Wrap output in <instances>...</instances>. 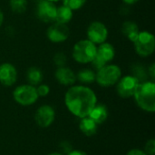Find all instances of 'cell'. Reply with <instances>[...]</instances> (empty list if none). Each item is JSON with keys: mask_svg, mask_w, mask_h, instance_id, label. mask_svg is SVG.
I'll list each match as a JSON object with an SVG mask.
<instances>
[{"mask_svg": "<svg viewBox=\"0 0 155 155\" xmlns=\"http://www.w3.org/2000/svg\"><path fill=\"white\" fill-rule=\"evenodd\" d=\"M64 104L69 112L79 117H87L97 104L95 93L85 85H72L64 95Z\"/></svg>", "mask_w": 155, "mask_h": 155, "instance_id": "obj_1", "label": "cell"}, {"mask_svg": "<svg viewBox=\"0 0 155 155\" xmlns=\"http://www.w3.org/2000/svg\"><path fill=\"white\" fill-rule=\"evenodd\" d=\"M134 97L137 105L145 112H155V84L153 81L139 83Z\"/></svg>", "mask_w": 155, "mask_h": 155, "instance_id": "obj_2", "label": "cell"}, {"mask_svg": "<svg viewBox=\"0 0 155 155\" xmlns=\"http://www.w3.org/2000/svg\"><path fill=\"white\" fill-rule=\"evenodd\" d=\"M97 45L90 40L82 39L76 42L72 49V57L78 64H91L96 55Z\"/></svg>", "mask_w": 155, "mask_h": 155, "instance_id": "obj_3", "label": "cell"}, {"mask_svg": "<svg viewBox=\"0 0 155 155\" xmlns=\"http://www.w3.org/2000/svg\"><path fill=\"white\" fill-rule=\"evenodd\" d=\"M122 77V69L114 64H107L95 74V82L102 87H110L117 84Z\"/></svg>", "mask_w": 155, "mask_h": 155, "instance_id": "obj_4", "label": "cell"}, {"mask_svg": "<svg viewBox=\"0 0 155 155\" xmlns=\"http://www.w3.org/2000/svg\"><path fill=\"white\" fill-rule=\"evenodd\" d=\"M135 53L141 57H148L155 50V37L149 31H140L136 40L133 43Z\"/></svg>", "mask_w": 155, "mask_h": 155, "instance_id": "obj_5", "label": "cell"}, {"mask_svg": "<svg viewBox=\"0 0 155 155\" xmlns=\"http://www.w3.org/2000/svg\"><path fill=\"white\" fill-rule=\"evenodd\" d=\"M38 97L35 86L31 84L19 85L13 92V98L15 103L23 106L34 104L37 101Z\"/></svg>", "mask_w": 155, "mask_h": 155, "instance_id": "obj_6", "label": "cell"}, {"mask_svg": "<svg viewBox=\"0 0 155 155\" xmlns=\"http://www.w3.org/2000/svg\"><path fill=\"white\" fill-rule=\"evenodd\" d=\"M109 31L107 26L101 21H93L87 27L86 36L94 45H98L107 41Z\"/></svg>", "mask_w": 155, "mask_h": 155, "instance_id": "obj_7", "label": "cell"}, {"mask_svg": "<svg viewBox=\"0 0 155 155\" xmlns=\"http://www.w3.org/2000/svg\"><path fill=\"white\" fill-rule=\"evenodd\" d=\"M57 6L55 3L48 0H41L36 4L35 15L36 17L45 24H52L55 21Z\"/></svg>", "mask_w": 155, "mask_h": 155, "instance_id": "obj_8", "label": "cell"}, {"mask_svg": "<svg viewBox=\"0 0 155 155\" xmlns=\"http://www.w3.org/2000/svg\"><path fill=\"white\" fill-rule=\"evenodd\" d=\"M70 35V29L67 25L58 22H53L50 24L46 30L47 39L54 44H60L65 42Z\"/></svg>", "mask_w": 155, "mask_h": 155, "instance_id": "obj_9", "label": "cell"}, {"mask_svg": "<svg viewBox=\"0 0 155 155\" xmlns=\"http://www.w3.org/2000/svg\"><path fill=\"white\" fill-rule=\"evenodd\" d=\"M139 84V81L132 74L121 77L116 84L117 94L124 99L133 97Z\"/></svg>", "mask_w": 155, "mask_h": 155, "instance_id": "obj_10", "label": "cell"}, {"mask_svg": "<svg viewBox=\"0 0 155 155\" xmlns=\"http://www.w3.org/2000/svg\"><path fill=\"white\" fill-rule=\"evenodd\" d=\"M55 112L54 108L48 104H44L40 106L35 114V121L36 124L41 128L49 127L54 121Z\"/></svg>", "mask_w": 155, "mask_h": 155, "instance_id": "obj_11", "label": "cell"}, {"mask_svg": "<svg viewBox=\"0 0 155 155\" xmlns=\"http://www.w3.org/2000/svg\"><path fill=\"white\" fill-rule=\"evenodd\" d=\"M17 80V70L11 63H3L0 64V84L9 87L14 85Z\"/></svg>", "mask_w": 155, "mask_h": 155, "instance_id": "obj_12", "label": "cell"}, {"mask_svg": "<svg viewBox=\"0 0 155 155\" xmlns=\"http://www.w3.org/2000/svg\"><path fill=\"white\" fill-rule=\"evenodd\" d=\"M54 77L60 84L64 86H72L77 81L75 73L68 66L57 67L54 72Z\"/></svg>", "mask_w": 155, "mask_h": 155, "instance_id": "obj_13", "label": "cell"}, {"mask_svg": "<svg viewBox=\"0 0 155 155\" xmlns=\"http://www.w3.org/2000/svg\"><path fill=\"white\" fill-rule=\"evenodd\" d=\"M95 57H97L98 59H100L102 62H104L106 64H110L115 57L114 46L107 41L98 45Z\"/></svg>", "mask_w": 155, "mask_h": 155, "instance_id": "obj_14", "label": "cell"}, {"mask_svg": "<svg viewBox=\"0 0 155 155\" xmlns=\"http://www.w3.org/2000/svg\"><path fill=\"white\" fill-rule=\"evenodd\" d=\"M140 31L141 30H140L138 25L134 21H132V20L124 21L121 26L122 34L132 43H134L136 40Z\"/></svg>", "mask_w": 155, "mask_h": 155, "instance_id": "obj_15", "label": "cell"}, {"mask_svg": "<svg viewBox=\"0 0 155 155\" xmlns=\"http://www.w3.org/2000/svg\"><path fill=\"white\" fill-rule=\"evenodd\" d=\"M88 117L91 118L96 124H101L106 121L108 117V110L104 104H96L90 112Z\"/></svg>", "mask_w": 155, "mask_h": 155, "instance_id": "obj_16", "label": "cell"}, {"mask_svg": "<svg viewBox=\"0 0 155 155\" xmlns=\"http://www.w3.org/2000/svg\"><path fill=\"white\" fill-rule=\"evenodd\" d=\"M25 76L28 84H31L33 86L39 85L44 79V74L42 70L37 66H30L26 71Z\"/></svg>", "mask_w": 155, "mask_h": 155, "instance_id": "obj_17", "label": "cell"}, {"mask_svg": "<svg viewBox=\"0 0 155 155\" xmlns=\"http://www.w3.org/2000/svg\"><path fill=\"white\" fill-rule=\"evenodd\" d=\"M73 16H74V11L71 10L69 7L62 5L60 6H57L54 22L68 25L73 19Z\"/></svg>", "mask_w": 155, "mask_h": 155, "instance_id": "obj_18", "label": "cell"}, {"mask_svg": "<svg viewBox=\"0 0 155 155\" xmlns=\"http://www.w3.org/2000/svg\"><path fill=\"white\" fill-rule=\"evenodd\" d=\"M79 124V129L80 131L86 136H93L97 132V124L88 116L81 118Z\"/></svg>", "mask_w": 155, "mask_h": 155, "instance_id": "obj_19", "label": "cell"}, {"mask_svg": "<svg viewBox=\"0 0 155 155\" xmlns=\"http://www.w3.org/2000/svg\"><path fill=\"white\" fill-rule=\"evenodd\" d=\"M95 74L96 72L93 69L84 68L76 74V80H78L81 84H93L94 82H95Z\"/></svg>", "mask_w": 155, "mask_h": 155, "instance_id": "obj_20", "label": "cell"}, {"mask_svg": "<svg viewBox=\"0 0 155 155\" xmlns=\"http://www.w3.org/2000/svg\"><path fill=\"white\" fill-rule=\"evenodd\" d=\"M132 75L134 76L139 81V83L149 81L147 68H145L141 64H134L132 65Z\"/></svg>", "mask_w": 155, "mask_h": 155, "instance_id": "obj_21", "label": "cell"}, {"mask_svg": "<svg viewBox=\"0 0 155 155\" xmlns=\"http://www.w3.org/2000/svg\"><path fill=\"white\" fill-rule=\"evenodd\" d=\"M9 7L15 14L21 15L25 13L28 7L27 0H9Z\"/></svg>", "mask_w": 155, "mask_h": 155, "instance_id": "obj_22", "label": "cell"}, {"mask_svg": "<svg viewBox=\"0 0 155 155\" xmlns=\"http://www.w3.org/2000/svg\"><path fill=\"white\" fill-rule=\"evenodd\" d=\"M53 62L54 64L56 65V67H63V66H66L68 59L66 54L64 52H57L54 54L53 56Z\"/></svg>", "mask_w": 155, "mask_h": 155, "instance_id": "obj_23", "label": "cell"}, {"mask_svg": "<svg viewBox=\"0 0 155 155\" xmlns=\"http://www.w3.org/2000/svg\"><path fill=\"white\" fill-rule=\"evenodd\" d=\"M63 5L69 7L73 11L80 10L86 3L87 0H62Z\"/></svg>", "mask_w": 155, "mask_h": 155, "instance_id": "obj_24", "label": "cell"}, {"mask_svg": "<svg viewBox=\"0 0 155 155\" xmlns=\"http://www.w3.org/2000/svg\"><path fill=\"white\" fill-rule=\"evenodd\" d=\"M36 88V92H37V94L38 96L40 97H45L49 94L50 93V87L47 85V84H40L39 85H37Z\"/></svg>", "mask_w": 155, "mask_h": 155, "instance_id": "obj_25", "label": "cell"}, {"mask_svg": "<svg viewBox=\"0 0 155 155\" xmlns=\"http://www.w3.org/2000/svg\"><path fill=\"white\" fill-rule=\"evenodd\" d=\"M144 153L147 155H154L155 154V140L151 139L147 141L144 146Z\"/></svg>", "mask_w": 155, "mask_h": 155, "instance_id": "obj_26", "label": "cell"}, {"mask_svg": "<svg viewBox=\"0 0 155 155\" xmlns=\"http://www.w3.org/2000/svg\"><path fill=\"white\" fill-rule=\"evenodd\" d=\"M147 73H148V76L151 79V81L154 82L155 79V64L153 63L151 65H149L147 67Z\"/></svg>", "mask_w": 155, "mask_h": 155, "instance_id": "obj_27", "label": "cell"}, {"mask_svg": "<svg viewBox=\"0 0 155 155\" xmlns=\"http://www.w3.org/2000/svg\"><path fill=\"white\" fill-rule=\"evenodd\" d=\"M61 148L63 149V151L65 153H69L71 151H72V145L68 143V142H64L60 144Z\"/></svg>", "mask_w": 155, "mask_h": 155, "instance_id": "obj_28", "label": "cell"}, {"mask_svg": "<svg viewBox=\"0 0 155 155\" xmlns=\"http://www.w3.org/2000/svg\"><path fill=\"white\" fill-rule=\"evenodd\" d=\"M126 155H147L143 151H141L139 149H133L130 152H128V153Z\"/></svg>", "mask_w": 155, "mask_h": 155, "instance_id": "obj_29", "label": "cell"}, {"mask_svg": "<svg viewBox=\"0 0 155 155\" xmlns=\"http://www.w3.org/2000/svg\"><path fill=\"white\" fill-rule=\"evenodd\" d=\"M67 155H87L83 151H79V150H75V151H71Z\"/></svg>", "mask_w": 155, "mask_h": 155, "instance_id": "obj_30", "label": "cell"}, {"mask_svg": "<svg viewBox=\"0 0 155 155\" xmlns=\"http://www.w3.org/2000/svg\"><path fill=\"white\" fill-rule=\"evenodd\" d=\"M123 2H124V5H135L139 0H122Z\"/></svg>", "mask_w": 155, "mask_h": 155, "instance_id": "obj_31", "label": "cell"}, {"mask_svg": "<svg viewBox=\"0 0 155 155\" xmlns=\"http://www.w3.org/2000/svg\"><path fill=\"white\" fill-rule=\"evenodd\" d=\"M4 20H5V15H4V12H3V11L1 10V8H0V27L3 25Z\"/></svg>", "mask_w": 155, "mask_h": 155, "instance_id": "obj_32", "label": "cell"}, {"mask_svg": "<svg viewBox=\"0 0 155 155\" xmlns=\"http://www.w3.org/2000/svg\"><path fill=\"white\" fill-rule=\"evenodd\" d=\"M47 155H63L62 153H49Z\"/></svg>", "mask_w": 155, "mask_h": 155, "instance_id": "obj_33", "label": "cell"}, {"mask_svg": "<svg viewBox=\"0 0 155 155\" xmlns=\"http://www.w3.org/2000/svg\"><path fill=\"white\" fill-rule=\"evenodd\" d=\"M48 1H51V2H53V3H56V2H59V1H61V0H48Z\"/></svg>", "mask_w": 155, "mask_h": 155, "instance_id": "obj_34", "label": "cell"}, {"mask_svg": "<svg viewBox=\"0 0 155 155\" xmlns=\"http://www.w3.org/2000/svg\"><path fill=\"white\" fill-rule=\"evenodd\" d=\"M34 1H35V4H37V3H38V2H40L41 0H34Z\"/></svg>", "mask_w": 155, "mask_h": 155, "instance_id": "obj_35", "label": "cell"}]
</instances>
